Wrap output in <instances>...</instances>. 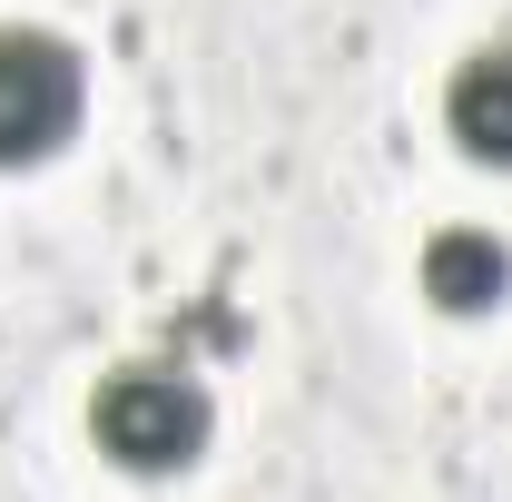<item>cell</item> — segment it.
<instances>
[{"mask_svg":"<svg viewBox=\"0 0 512 502\" xmlns=\"http://www.w3.org/2000/svg\"><path fill=\"white\" fill-rule=\"evenodd\" d=\"M89 109V69L60 30H30V20H0V168H40L79 138Z\"/></svg>","mask_w":512,"mask_h":502,"instance_id":"obj_2","label":"cell"},{"mask_svg":"<svg viewBox=\"0 0 512 502\" xmlns=\"http://www.w3.org/2000/svg\"><path fill=\"white\" fill-rule=\"evenodd\" d=\"M89 434L119 473H188L217 434V404L188 365H119L89 394Z\"/></svg>","mask_w":512,"mask_h":502,"instance_id":"obj_1","label":"cell"},{"mask_svg":"<svg viewBox=\"0 0 512 502\" xmlns=\"http://www.w3.org/2000/svg\"><path fill=\"white\" fill-rule=\"evenodd\" d=\"M444 138L473 168H512V40L463 50L444 79Z\"/></svg>","mask_w":512,"mask_h":502,"instance_id":"obj_3","label":"cell"},{"mask_svg":"<svg viewBox=\"0 0 512 502\" xmlns=\"http://www.w3.org/2000/svg\"><path fill=\"white\" fill-rule=\"evenodd\" d=\"M424 296L444 315H493L512 296V247L493 227H434L424 237Z\"/></svg>","mask_w":512,"mask_h":502,"instance_id":"obj_4","label":"cell"}]
</instances>
